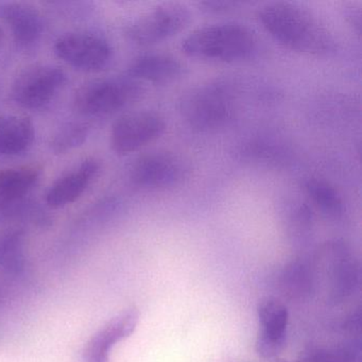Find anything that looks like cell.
Instances as JSON below:
<instances>
[{"mask_svg": "<svg viewBox=\"0 0 362 362\" xmlns=\"http://www.w3.org/2000/svg\"><path fill=\"white\" fill-rule=\"evenodd\" d=\"M256 18L274 41L292 52L322 57L336 50L337 42L329 29L296 4H268L258 10Z\"/></svg>", "mask_w": 362, "mask_h": 362, "instance_id": "1", "label": "cell"}, {"mask_svg": "<svg viewBox=\"0 0 362 362\" xmlns=\"http://www.w3.org/2000/svg\"><path fill=\"white\" fill-rule=\"evenodd\" d=\"M258 40L253 30L239 23H217L192 31L182 41L186 56L197 60L236 63L252 58Z\"/></svg>", "mask_w": 362, "mask_h": 362, "instance_id": "2", "label": "cell"}, {"mask_svg": "<svg viewBox=\"0 0 362 362\" xmlns=\"http://www.w3.org/2000/svg\"><path fill=\"white\" fill-rule=\"evenodd\" d=\"M238 95V86L232 80H211L183 95L180 113L192 130L215 132L234 119Z\"/></svg>", "mask_w": 362, "mask_h": 362, "instance_id": "3", "label": "cell"}, {"mask_svg": "<svg viewBox=\"0 0 362 362\" xmlns=\"http://www.w3.org/2000/svg\"><path fill=\"white\" fill-rule=\"evenodd\" d=\"M143 93V84L127 76L100 78L80 86L76 92L74 105L82 115H111L130 107L141 98Z\"/></svg>", "mask_w": 362, "mask_h": 362, "instance_id": "4", "label": "cell"}, {"mask_svg": "<svg viewBox=\"0 0 362 362\" xmlns=\"http://www.w3.org/2000/svg\"><path fill=\"white\" fill-rule=\"evenodd\" d=\"M189 164L175 152L158 150L139 156L129 171L135 187L146 192H164L183 185L190 177Z\"/></svg>", "mask_w": 362, "mask_h": 362, "instance_id": "5", "label": "cell"}, {"mask_svg": "<svg viewBox=\"0 0 362 362\" xmlns=\"http://www.w3.org/2000/svg\"><path fill=\"white\" fill-rule=\"evenodd\" d=\"M66 81V73L58 65H31L23 69L12 83L11 98L23 109H45L58 97Z\"/></svg>", "mask_w": 362, "mask_h": 362, "instance_id": "6", "label": "cell"}, {"mask_svg": "<svg viewBox=\"0 0 362 362\" xmlns=\"http://www.w3.org/2000/svg\"><path fill=\"white\" fill-rule=\"evenodd\" d=\"M192 21L185 6L164 4L129 23L124 35L135 45L152 46L182 33Z\"/></svg>", "mask_w": 362, "mask_h": 362, "instance_id": "7", "label": "cell"}, {"mask_svg": "<svg viewBox=\"0 0 362 362\" xmlns=\"http://www.w3.org/2000/svg\"><path fill=\"white\" fill-rule=\"evenodd\" d=\"M54 52L66 64L88 73L103 71L113 59L111 43L103 35L86 30L63 33L54 42Z\"/></svg>", "mask_w": 362, "mask_h": 362, "instance_id": "8", "label": "cell"}, {"mask_svg": "<svg viewBox=\"0 0 362 362\" xmlns=\"http://www.w3.org/2000/svg\"><path fill=\"white\" fill-rule=\"evenodd\" d=\"M166 129V120L156 112H131L114 122L110 143L114 152L126 156L160 139Z\"/></svg>", "mask_w": 362, "mask_h": 362, "instance_id": "9", "label": "cell"}, {"mask_svg": "<svg viewBox=\"0 0 362 362\" xmlns=\"http://www.w3.org/2000/svg\"><path fill=\"white\" fill-rule=\"evenodd\" d=\"M320 259L328 264L330 300L336 303L346 300L359 281V268L346 243L340 240L325 243L320 252Z\"/></svg>", "mask_w": 362, "mask_h": 362, "instance_id": "10", "label": "cell"}, {"mask_svg": "<svg viewBox=\"0 0 362 362\" xmlns=\"http://www.w3.org/2000/svg\"><path fill=\"white\" fill-rule=\"evenodd\" d=\"M259 332L255 349L262 357L274 358L281 353L287 339L289 313L283 303L274 298H264L257 305Z\"/></svg>", "mask_w": 362, "mask_h": 362, "instance_id": "11", "label": "cell"}, {"mask_svg": "<svg viewBox=\"0 0 362 362\" xmlns=\"http://www.w3.org/2000/svg\"><path fill=\"white\" fill-rule=\"evenodd\" d=\"M100 169V162L95 158H86L71 167L50 185L46 202L54 209L75 202L97 179Z\"/></svg>", "mask_w": 362, "mask_h": 362, "instance_id": "12", "label": "cell"}, {"mask_svg": "<svg viewBox=\"0 0 362 362\" xmlns=\"http://www.w3.org/2000/svg\"><path fill=\"white\" fill-rule=\"evenodd\" d=\"M139 320V313L135 307L127 309L112 319L86 343L84 361L110 362V354L113 347L135 332Z\"/></svg>", "mask_w": 362, "mask_h": 362, "instance_id": "13", "label": "cell"}, {"mask_svg": "<svg viewBox=\"0 0 362 362\" xmlns=\"http://www.w3.org/2000/svg\"><path fill=\"white\" fill-rule=\"evenodd\" d=\"M41 168L35 165L0 170V219L18 213L37 185Z\"/></svg>", "mask_w": 362, "mask_h": 362, "instance_id": "14", "label": "cell"}, {"mask_svg": "<svg viewBox=\"0 0 362 362\" xmlns=\"http://www.w3.org/2000/svg\"><path fill=\"white\" fill-rule=\"evenodd\" d=\"M0 18L9 27L21 47L35 46L43 37L45 20L39 9L25 3L0 4Z\"/></svg>", "mask_w": 362, "mask_h": 362, "instance_id": "15", "label": "cell"}, {"mask_svg": "<svg viewBox=\"0 0 362 362\" xmlns=\"http://www.w3.org/2000/svg\"><path fill=\"white\" fill-rule=\"evenodd\" d=\"M186 73L183 62L170 54H139L131 60L127 67V77L139 82L152 84H169L181 79Z\"/></svg>", "mask_w": 362, "mask_h": 362, "instance_id": "16", "label": "cell"}, {"mask_svg": "<svg viewBox=\"0 0 362 362\" xmlns=\"http://www.w3.org/2000/svg\"><path fill=\"white\" fill-rule=\"evenodd\" d=\"M35 124L24 115L0 116V156H13L27 151L35 141Z\"/></svg>", "mask_w": 362, "mask_h": 362, "instance_id": "17", "label": "cell"}, {"mask_svg": "<svg viewBox=\"0 0 362 362\" xmlns=\"http://www.w3.org/2000/svg\"><path fill=\"white\" fill-rule=\"evenodd\" d=\"M303 187L310 202L324 215L332 219H339L344 215V200L329 182L319 177H308Z\"/></svg>", "mask_w": 362, "mask_h": 362, "instance_id": "18", "label": "cell"}, {"mask_svg": "<svg viewBox=\"0 0 362 362\" xmlns=\"http://www.w3.org/2000/svg\"><path fill=\"white\" fill-rule=\"evenodd\" d=\"M315 274L313 269L302 260L290 262L281 275V289L289 300H303L313 293Z\"/></svg>", "mask_w": 362, "mask_h": 362, "instance_id": "19", "label": "cell"}, {"mask_svg": "<svg viewBox=\"0 0 362 362\" xmlns=\"http://www.w3.org/2000/svg\"><path fill=\"white\" fill-rule=\"evenodd\" d=\"M238 153L243 160L257 164L279 166L286 160V152L270 141H250L240 148Z\"/></svg>", "mask_w": 362, "mask_h": 362, "instance_id": "20", "label": "cell"}, {"mask_svg": "<svg viewBox=\"0 0 362 362\" xmlns=\"http://www.w3.org/2000/svg\"><path fill=\"white\" fill-rule=\"evenodd\" d=\"M88 126L84 122H69L59 129L50 141L56 153H65L79 147L88 139Z\"/></svg>", "mask_w": 362, "mask_h": 362, "instance_id": "21", "label": "cell"}, {"mask_svg": "<svg viewBox=\"0 0 362 362\" xmlns=\"http://www.w3.org/2000/svg\"><path fill=\"white\" fill-rule=\"evenodd\" d=\"M286 223L292 236L302 238L306 236L313 226V211L308 203L291 201L286 209Z\"/></svg>", "mask_w": 362, "mask_h": 362, "instance_id": "22", "label": "cell"}, {"mask_svg": "<svg viewBox=\"0 0 362 362\" xmlns=\"http://www.w3.org/2000/svg\"><path fill=\"white\" fill-rule=\"evenodd\" d=\"M24 258V235L21 230L0 233V266L16 268Z\"/></svg>", "mask_w": 362, "mask_h": 362, "instance_id": "23", "label": "cell"}, {"mask_svg": "<svg viewBox=\"0 0 362 362\" xmlns=\"http://www.w3.org/2000/svg\"><path fill=\"white\" fill-rule=\"evenodd\" d=\"M355 355L347 349H320L300 356L296 362H354Z\"/></svg>", "mask_w": 362, "mask_h": 362, "instance_id": "24", "label": "cell"}, {"mask_svg": "<svg viewBox=\"0 0 362 362\" xmlns=\"http://www.w3.org/2000/svg\"><path fill=\"white\" fill-rule=\"evenodd\" d=\"M243 3L238 1H200L198 4L199 9L206 14L211 16H221V14H228L230 12L236 11L243 6Z\"/></svg>", "mask_w": 362, "mask_h": 362, "instance_id": "25", "label": "cell"}, {"mask_svg": "<svg viewBox=\"0 0 362 362\" xmlns=\"http://www.w3.org/2000/svg\"><path fill=\"white\" fill-rule=\"evenodd\" d=\"M345 20L347 21L351 28L356 31L357 35H360L361 31V11L359 8L355 5L345 6L344 8Z\"/></svg>", "mask_w": 362, "mask_h": 362, "instance_id": "26", "label": "cell"}, {"mask_svg": "<svg viewBox=\"0 0 362 362\" xmlns=\"http://www.w3.org/2000/svg\"><path fill=\"white\" fill-rule=\"evenodd\" d=\"M4 40V31L3 29H1V27H0V44L3 43Z\"/></svg>", "mask_w": 362, "mask_h": 362, "instance_id": "27", "label": "cell"}]
</instances>
